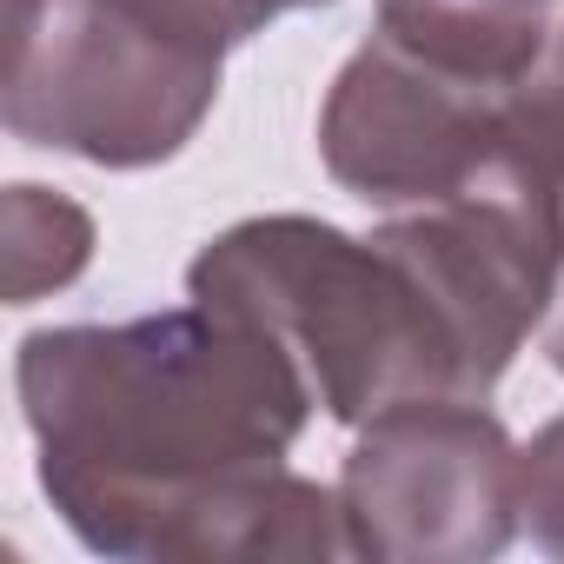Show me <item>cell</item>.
Masks as SVG:
<instances>
[{"label":"cell","mask_w":564,"mask_h":564,"mask_svg":"<svg viewBox=\"0 0 564 564\" xmlns=\"http://www.w3.org/2000/svg\"><path fill=\"white\" fill-rule=\"evenodd\" d=\"M505 153L564 199V28L505 100Z\"/></svg>","instance_id":"obj_8"},{"label":"cell","mask_w":564,"mask_h":564,"mask_svg":"<svg viewBox=\"0 0 564 564\" xmlns=\"http://www.w3.org/2000/svg\"><path fill=\"white\" fill-rule=\"evenodd\" d=\"M94 259V219L61 186H8L0 199V293L8 306H34L87 272Z\"/></svg>","instance_id":"obj_7"},{"label":"cell","mask_w":564,"mask_h":564,"mask_svg":"<svg viewBox=\"0 0 564 564\" xmlns=\"http://www.w3.org/2000/svg\"><path fill=\"white\" fill-rule=\"evenodd\" d=\"M557 0H379V34L425 54L432 67L518 87L551 47Z\"/></svg>","instance_id":"obj_6"},{"label":"cell","mask_w":564,"mask_h":564,"mask_svg":"<svg viewBox=\"0 0 564 564\" xmlns=\"http://www.w3.org/2000/svg\"><path fill=\"white\" fill-rule=\"evenodd\" d=\"M186 293L252 319L333 425H366L405 399H471L419 279L379 232L352 239L306 213L239 219L193 252Z\"/></svg>","instance_id":"obj_2"},{"label":"cell","mask_w":564,"mask_h":564,"mask_svg":"<svg viewBox=\"0 0 564 564\" xmlns=\"http://www.w3.org/2000/svg\"><path fill=\"white\" fill-rule=\"evenodd\" d=\"M219 47L113 0H8V133L87 166L173 160L219 100Z\"/></svg>","instance_id":"obj_3"},{"label":"cell","mask_w":564,"mask_h":564,"mask_svg":"<svg viewBox=\"0 0 564 564\" xmlns=\"http://www.w3.org/2000/svg\"><path fill=\"white\" fill-rule=\"evenodd\" d=\"M544 359L564 372V286H557V300H551V319H544Z\"/></svg>","instance_id":"obj_11"},{"label":"cell","mask_w":564,"mask_h":564,"mask_svg":"<svg viewBox=\"0 0 564 564\" xmlns=\"http://www.w3.org/2000/svg\"><path fill=\"white\" fill-rule=\"evenodd\" d=\"M505 100L511 87L432 67L372 28V41L326 87L319 160L366 206H425L505 153Z\"/></svg>","instance_id":"obj_5"},{"label":"cell","mask_w":564,"mask_h":564,"mask_svg":"<svg viewBox=\"0 0 564 564\" xmlns=\"http://www.w3.org/2000/svg\"><path fill=\"white\" fill-rule=\"evenodd\" d=\"M265 8V21H279V14H300V8H333V0H259Z\"/></svg>","instance_id":"obj_12"},{"label":"cell","mask_w":564,"mask_h":564,"mask_svg":"<svg viewBox=\"0 0 564 564\" xmlns=\"http://www.w3.org/2000/svg\"><path fill=\"white\" fill-rule=\"evenodd\" d=\"M518 531H531L538 551L564 557V412L518 452Z\"/></svg>","instance_id":"obj_9"},{"label":"cell","mask_w":564,"mask_h":564,"mask_svg":"<svg viewBox=\"0 0 564 564\" xmlns=\"http://www.w3.org/2000/svg\"><path fill=\"white\" fill-rule=\"evenodd\" d=\"M113 8H127V14H140V21H153V28H166V34H180V41H199V47H239V41H252L259 28H265V8L259 0H113Z\"/></svg>","instance_id":"obj_10"},{"label":"cell","mask_w":564,"mask_h":564,"mask_svg":"<svg viewBox=\"0 0 564 564\" xmlns=\"http://www.w3.org/2000/svg\"><path fill=\"white\" fill-rule=\"evenodd\" d=\"M41 491L100 557H180L186 524L246 471L286 465L319 412L300 366L219 306L47 326L14 359Z\"/></svg>","instance_id":"obj_1"},{"label":"cell","mask_w":564,"mask_h":564,"mask_svg":"<svg viewBox=\"0 0 564 564\" xmlns=\"http://www.w3.org/2000/svg\"><path fill=\"white\" fill-rule=\"evenodd\" d=\"M346 551L372 564H478L518 538V445L485 399H405L359 425L339 471Z\"/></svg>","instance_id":"obj_4"}]
</instances>
